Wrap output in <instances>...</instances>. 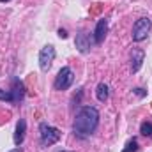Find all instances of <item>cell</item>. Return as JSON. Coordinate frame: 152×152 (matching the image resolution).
I'll list each match as a JSON object with an SVG mask.
<instances>
[{
	"instance_id": "cell-14",
	"label": "cell",
	"mask_w": 152,
	"mask_h": 152,
	"mask_svg": "<svg viewBox=\"0 0 152 152\" xmlns=\"http://www.w3.org/2000/svg\"><path fill=\"white\" fill-rule=\"evenodd\" d=\"M0 101L12 103V94H11V90H2V88H0Z\"/></svg>"
},
{
	"instance_id": "cell-2",
	"label": "cell",
	"mask_w": 152,
	"mask_h": 152,
	"mask_svg": "<svg viewBox=\"0 0 152 152\" xmlns=\"http://www.w3.org/2000/svg\"><path fill=\"white\" fill-rule=\"evenodd\" d=\"M60 136H62L60 129L50 126L48 122H41V124H39V138H41V143H42L44 147L55 145V143L60 140Z\"/></svg>"
},
{
	"instance_id": "cell-18",
	"label": "cell",
	"mask_w": 152,
	"mask_h": 152,
	"mask_svg": "<svg viewBox=\"0 0 152 152\" xmlns=\"http://www.w3.org/2000/svg\"><path fill=\"white\" fill-rule=\"evenodd\" d=\"M0 2H11V0H0Z\"/></svg>"
},
{
	"instance_id": "cell-9",
	"label": "cell",
	"mask_w": 152,
	"mask_h": 152,
	"mask_svg": "<svg viewBox=\"0 0 152 152\" xmlns=\"http://www.w3.org/2000/svg\"><path fill=\"white\" fill-rule=\"evenodd\" d=\"M145 60V51L142 48H133L131 51V73H138L143 66Z\"/></svg>"
},
{
	"instance_id": "cell-16",
	"label": "cell",
	"mask_w": 152,
	"mask_h": 152,
	"mask_svg": "<svg viewBox=\"0 0 152 152\" xmlns=\"http://www.w3.org/2000/svg\"><path fill=\"white\" fill-rule=\"evenodd\" d=\"M57 34H58V37H60V39H67V32H66L64 28H58V32H57Z\"/></svg>"
},
{
	"instance_id": "cell-17",
	"label": "cell",
	"mask_w": 152,
	"mask_h": 152,
	"mask_svg": "<svg viewBox=\"0 0 152 152\" xmlns=\"http://www.w3.org/2000/svg\"><path fill=\"white\" fill-rule=\"evenodd\" d=\"M9 152H23V149L21 147H16V149H12V151H9Z\"/></svg>"
},
{
	"instance_id": "cell-5",
	"label": "cell",
	"mask_w": 152,
	"mask_h": 152,
	"mask_svg": "<svg viewBox=\"0 0 152 152\" xmlns=\"http://www.w3.org/2000/svg\"><path fill=\"white\" fill-rule=\"evenodd\" d=\"M55 55H57V51H55V48L51 44L41 48V51H39V67H41V71L46 73L51 67V64L55 60Z\"/></svg>"
},
{
	"instance_id": "cell-3",
	"label": "cell",
	"mask_w": 152,
	"mask_h": 152,
	"mask_svg": "<svg viewBox=\"0 0 152 152\" xmlns=\"http://www.w3.org/2000/svg\"><path fill=\"white\" fill-rule=\"evenodd\" d=\"M151 28H152V20L151 18L143 16V18L136 20L134 25H133V34H131L133 41H134V42H142V41H145L147 36H149V32H151Z\"/></svg>"
},
{
	"instance_id": "cell-6",
	"label": "cell",
	"mask_w": 152,
	"mask_h": 152,
	"mask_svg": "<svg viewBox=\"0 0 152 152\" xmlns=\"http://www.w3.org/2000/svg\"><path fill=\"white\" fill-rule=\"evenodd\" d=\"M11 94H12V104H20L27 94V88H25V83L18 78V76H12L11 78Z\"/></svg>"
},
{
	"instance_id": "cell-11",
	"label": "cell",
	"mask_w": 152,
	"mask_h": 152,
	"mask_svg": "<svg viewBox=\"0 0 152 152\" xmlns=\"http://www.w3.org/2000/svg\"><path fill=\"white\" fill-rule=\"evenodd\" d=\"M96 97H97L99 103H106V101H108V97H110V88H108L106 83H99V85L96 87Z\"/></svg>"
},
{
	"instance_id": "cell-10",
	"label": "cell",
	"mask_w": 152,
	"mask_h": 152,
	"mask_svg": "<svg viewBox=\"0 0 152 152\" xmlns=\"http://www.w3.org/2000/svg\"><path fill=\"white\" fill-rule=\"evenodd\" d=\"M25 134H27V120L20 118L16 122V129H14V145L16 147H21V143L25 140Z\"/></svg>"
},
{
	"instance_id": "cell-8",
	"label": "cell",
	"mask_w": 152,
	"mask_h": 152,
	"mask_svg": "<svg viewBox=\"0 0 152 152\" xmlns=\"http://www.w3.org/2000/svg\"><path fill=\"white\" fill-rule=\"evenodd\" d=\"M75 46L80 53H88L90 48H92V41H90V36L87 32H78L75 39Z\"/></svg>"
},
{
	"instance_id": "cell-13",
	"label": "cell",
	"mask_w": 152,
	"mask_h": 152,
	"mask_svg": "<svg viewBox=\"0 0 152 152\" xmlns=\"http://www.w3.org/2000/svg\"><path fill=\"white\" fill-rule=\"evenodd\" d=\"M122 152H138V140L136 138H129L126 147L122 149Z\"/></svg>"
},
{
	"instance_id": "cell-7",
	"label": "cell",
	"mask_w": 152,
	"mask_h": 152,
	"mask_svg": "<svg viewBox=\"0 0 152 152\" xmlns=\"http://www.w3.org/2000/svg\"><path fill=\"white\" fill-rule=\"evenodd\" d=\"M106 34H108V20H106V18H101V20L96 23L94 34H92L94 42H96V44H101V42L104 41V37H106Z\"/></svg>"
},
{
	"instance_id": "cell-15",
	"label": "cell",
	"mask_w": 152,
	"mask_h": 152,
	"mask_svg": "<svg viewBox=\"0 0 152 152\" xmlns=\"http://www.w3.org/2000/svg\"><path fill=\"white\" fill-rule=\"evenodd\" d=\"M133 92H134V94H136L138 97H145V96H147V90H143V88H140V87H136V88H134Z\"/></svg>"
},
{
	"instance_id": "cell-19",
	"label": "cell",
	"mask_w": 152,
	"mask_h": 152,
	"mask_svg": "<svg viewBox=\"0 0 152 152\" xmlns=\"http://www.w3.org/2000/svg\"><path fill=\"white\" fill-rule=\"evenodd\" d=\"M62 152H66V151H62Z\"/></svg>"
},
{
	"instance_id": "cell-4",
	"label": "cell",
	"mask_w": 152,
	"mask_h": 152,
	"mask_svg": "<svg viewBox=\"0 0 152 152\" xmlns=\"http://www.w3.org/2000/svg\"><path fill=\"white\" fill-rule=\"evenodd\" d=\"M73 81H75V73H73V69L71 67H62L57 76H55V81H53V88L55 90H67L71 85H73Z\"/></svg>"
},
{
	"instance_id": "cell-12",
	"label": "cell",
	"mask_w": 152,
	"mask_h": 152,
	"mask_svg": "<svg viewBox=\"0 0 152 152\" xmlns=\"http://www.w3.org/2000/svg\"><path fill=\"white\" fill-rule=\"evenodd\" d=\"M140 133H142L145 138H152V122H149V120L142 122V126H140Z\"/></svg>"
},
{
	"instance_id": "cell-1",
	"label": "cell",
	"mask_w": 152,
	"mask_h": 152,
	"mask_svg": "<svg viewBox=\"0 0 152 152\" xmlns=\"http://www.w3.org/2000/svg\"><path fill=\"white\" fill-rule=\"evenodd\" d=\"M99 126V112L94 106H81L73 122V133L80 140H85L96 133Z\"/></svg>"
}]
</instances>
